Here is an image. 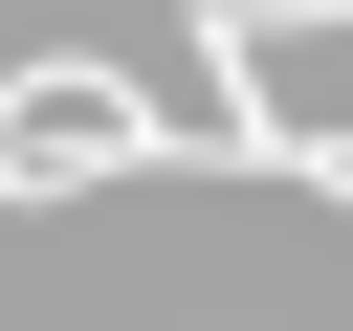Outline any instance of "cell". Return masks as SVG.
Returning a JSON list of instances; mask_svg holds the SVG:
<instances>
[{
	"mask_svg": "<svg viewBox=\"0 0 353 331\" xmlns=\"http://www.w3.org/2000/svg\"><path fill=\"white\" fill-rule=\"evenodd\" d=\"M176 44L221 66V154L243 177H331L353 199V0H199Z\"/></svg>",
	"mask_w": 353,
	"mask_h": 331,
	"instance_id": "cell-1",
	"label": "cell"
},
{
	"mask_svg": "<svg viewBox=\"0 0 353 331\" xmlns=\"http://www.w3.org/2000/svg\"><path fill=\"white\" fill-rule=\"evenodd\" d=\"M44 177H176V110H154L132 66H22V88H0V221H22Z\"/></svg>",
	"mask_w": 353,
	"mask_h": 331,
	"instance_id": "cell-2",
	"label": "cell"
}]
</instances>
